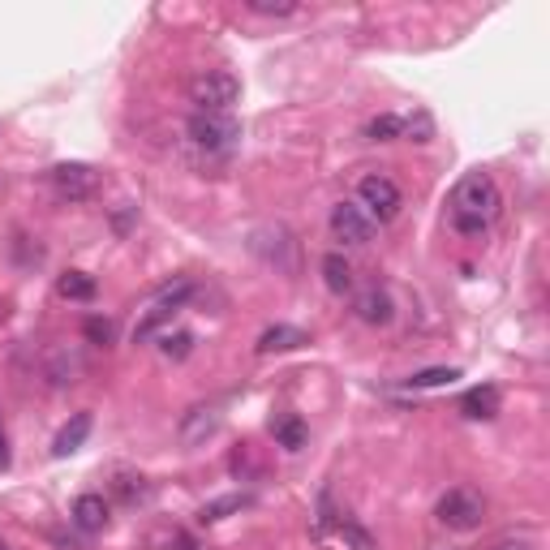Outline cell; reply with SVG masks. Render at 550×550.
<instances>
[{
	"instance_id": "obj_1",
	"label": "cell",
	"mask_w": 550,
	"mask_h": 550,
	"mask_svg": "<svg viewBox=\"0 0 550 550\" xmlns=\"http://www.w3.org/2000/svg\"><path fill=\"white\" fill-rule=\"evenodd\" d=\"M503 194L490 172H469V177L456 181L452 202H447V215H452V228L465 237H482L490 224L499 220Z\"/></svg>"
},
{
	"instance_id": "obj_2",
	"label": "cell",
	"mask_w": 550,
	"mask_h": 550,
	"mask_svg": "<svg viewBox=\"0 0 550 550\" xmlns=\"http://www.w3.org/2000/svg\"><path fill=\"white\" fill-rule=\"evenodd\" d=\"M185 134H190V142L198 151L220 155V159H228L241 147V121L233 112H194L190 125H185Z\"/></svg>"
},
{
	"instance_id": "obj_3",
	"label": "cell",
	"mask_w": 550,
	"mask_h": 550,
	"mask_svg": "<svg viewBox=\"0 0 550 550\" xmlns=\"http://www.w3.org/2000/svg\"><path fill=\"white\" fill-rule=\"evenodd\" d=\"M434 516H439V525L452 529V533H473V529H482V520H486V499L477 495L473 486H452L439 503H434Z\"/></svg>"
},
{
	"instance_id": "obj_4",
	"label": "cell",
	"mask_w": 550,
	"mask_h": 550,
	"mask_svg": "<svg viewBox=\"0 0 550 550\" xmlns=\"http://www.w3.org/2000/svg\"><path fill=\"white\" fill-rule=\"evenodd\" d=\"M357 207L370 215V220H396L400 207H404V194H400V185L387 177V172H366V177L357 181Z\"/></svg>"
},
{
	"instance_id": "obj_5",
	"label": "cell",
	"mask_w": 550,
	"mask_h": 550,
	"mask_svg": "<svg viewBox=\"0 0 550 550\" xmlns=\"http://www.w3.org/2000/svg\"><path fill=\"white\" fill-rule=\"evenodd\" d=\"M241 99V82L228 69H207V74L190 78V104L198 112H228Z\"/></svg>"
},
{
	"instance_id": "obj_6",
	"label": "cell",
	"mask_w": 550,
	"mask_h": 550,
	"mask_svg": "<svg viewBox=\"0 0 550 550\" xmlns=\"http://www.w3.org/2000/svg\"><path fill=\"white\" fill-rule=\"evenodd\" d=\"M250 250L263 258L267 267L275 271H284V275H297V241L293 233H288L284 224H267V228H258V233L250 237Z\"/></svg>"
},
{
	"instance_id": "obj_7",
	"label": "cell",
	"mask_w": 550,
	"mask_h": 550,
	"mask_svg": "<svg viewBox=\"0 0 550 550\" xmlns=\"http://www.w3.org/2000/svg\"><path fill=\"white\" fill-rule=\"evenodd\" d=\"M48 181L61 202H86L99 194V172L91 164H56L48 172Z\"/></svg>"
},
{
	"instance_id": "obj_8",
	"label": "cell",
	"mask_w": 550,
	"mask_h": 550,
	"mask_svg": "<svg viewBox=\"0 0 550 550\" xmlns=\"http://www.w3.org/2000/svg\"><path fill=\"white\" fill-rule=\"evenodd\" d=\"M190 297H194V284H190V280L177 284V288H168V293L159 297L155 306L138 318V327H134V344H147V340H155V336H159V327L172 323V314H177V310H181Z\"/></svg>"
},
{
	"instance_id": "obj_9",
	"label": "cell",
	"mask_w": 550,
	"mask_h": 550,
	"mask_svg": "<svg viewBox=\"0 0 550 550\" xmlns=\"http://www.w3.org/2000/svg\"><path fill=\"white\" fill-rule=\"evenodd\" d=\"M327 224H331V237L344 241V245H370V237H374V220L357 207V202H336Z\"/></svg>"
},
{
	"instance_id": "obj_10",
	"label": "cell",
	"mask_w": 550,
	"mask_h": 550,
	"mask_svg": "<svg viewBox=\"0 0 550 550\" xmlns=\"http://www.w3.org/2000/svg\"><path fill=\"white\" fill-rule=\"evenodd\" d=\"M353 314L361 318V323H370V327H387L396 318V306H392V297H387V288L370 284V288H361V293L353 297Z\"/></svg>"
},
{
	"instance_id": "obj_11",
	"label": "cell",
	"mask_w": 550,
	"mask_h": 550,
	"mask_svg": "<svg viewBox=\"0 0 550 550\" xmlns=\"http://www.w3.org/2000/svg\"><path fill=\"white\" fill-rule=\"evenodd\" d=\"M499 387L495 383H482V387H473V392H465V400H460V413L469 417V422H490V417H499Z\"/></svg>"
},
{
	"instance_id": "obj_12",
	"label": "cell",
	"mask_w": 550,
	"mask_h": 550,
	"mask_svg": "<svg viewBox=\"0 0 550 550\" xmlns=\"http://www.w3.org/2000/svg\"><path fill=\"white\" fill-rule=\"evenodd\" d=\"M301 344H310L306 331H301V327H288V323H275V327H267L263 336H258L254 349L263 353V357H271V353H293V349H301Z\"/></svg>"
},
{
	"instance_id": "obj_13",
	"label": "cell",
	"mask_w": 550,
	"mask_h": 550,
	"mask_svg": "<svg viewBox=\"0 0 550 550\" xmlns=\"http://www.w3.org/2000/svg\"><path fill=\"white\" fill-rule=\"evenodd\" d=\"M108 520H112V512H108V499L104 495H82L74 503V525L82 533H104Z\"/></svg>"
},
{
	"instance_id": "obj_14",
	"label": "cell",
	"mask_w": 550,
	"mask_h": 550,
	"mask_svg": "<svg viewBox=\"0 0 550 550\" xmlns=\"http://www.w3.org/2000/svg\"><path fill=\"white\" fill-rule=\"evenodd\" d=\"M86 434H91V413H74V417H69V422L61 426V434L52 439V456H56V460L74 456L78 447L86 443Z\"/></svg>"
},
{
	"instance_id": "obj_15",
	"label": "cell",
	"mask_w": 550,
	"mask_h": 550,
	"mask_svg": "<svg viewBox=\"0 0 550 550\" xmlns=\"http://www.w3.org/2000/svg\"><path fill=\"white\" fill-rule=\"evenodd\" d=\"M215 430H220V413H215V409H202V404H198V409L185 413V422H181V439L194 447V443H202V439H211Z\"/></svg>"
},
{
	"instance_id": "obj_16",
	"label": "cell",
	"mask_w": 550,
	"mask_h": 550,
	"mask_svg": "<svg viewBox=\"0 0 550 550\" xmlns=\"http://www.w3.org/2000/svg\"><path fill=\"white\" fill-rule=\"evenodd\" d=\"M323 284H327L336 297L353 293V263H349V258H344L340 250H331V254L323 258Z\"/></svg>"
},
{
	"instance_id": "obj_17",
	"label": "cell",
	"mask_w": 550,
	"mask_h": 550,
	"mask_svg": "<svg viewBox=\"0 0 550 550\" xmlns=\"http://www.w3.org/2000/svg\"><path fill=\"white\" fill-rule=\"evenodd\" d=\"M271 434H275V443H280V447H288V452H301L306 439H310V430H306V422H301L297 413H280V417H275Z\"/></svg>"
},
{
	"instance_id": "obj_18",
	"label": "cell",
	"mask_w": 550,
	"mask_h": 550,
	"mask_svg": "<svg viewBox=\"0 0 550 550\" xmlns=\"http://www.w3.org/2000/svg\"><path fill=\"white\" fill-rule=\"evenodd\" d=\"M95 293H99V284L86 271H65L56 280V297H65V301H95Z\"/></svg>"
},
{
	"instance_id": "obj_19",
	"label": "cell",
	"mask_w": 550,
	"mask_h": 550,
	"mask_svg": "<svg viewBox=\"0 0 550 550\" xmlns=\"http://www.w3.org/2000/svg\"><path fill=\"white\" fill-rule=\"evenodd\" d=\"M82 357L78 353H69V349H56L52 353V366H48V379L56 387H65V383H78V374H82Z\"/></svg>"
},
{
	"instance_id": "obj_20",
	"label": "cell",
	"mask_w": 550,
	"mask_h": 550,
	"mask_svg": "<svg viewBox=\"0 0 550 550\" xmlns=\"http://www.w3.org/2000/svg\"><path fill=\"white\" fill-rule=\"evenodd\" d=\"M460 379L456 366H434V370H417L404 379V387H413V392H426V387H452Z\"/></svg>"
},
{
	"instance_id": "obj_21",
	"label": "cell",
	"mask_w": 550,
	"mask_h": 550,
	"mask_svg": "<svg viewBox=\"0 0 550 550\" xmlns=\"http://www.w3.org/2000/svg\"><path fill=\"white\" fill-rule=\"evenodd\" d=\"M245 503H250L245 495H228V499H215V503H207V508L198 512V520H202V525H220V520H224L228 512H241Z\"/></svg>"
},
{
	"instance_id": "obj_22",
	"label": "cell",
	"mask_w": 550,
	"mask_h": 550,
	"mask_svg": "<svg viewBox=\"0 0 550 550\" xmlns=\"http://www.w3.org/2000/svg\"><path fill=\"white\" fill-rule=\"evenodd\" d=\"M400 138H409V142H430L434 138V121H430V112H413V117H400Z\"/></svg>"
},
{
	"instance_id": "obj_23",
	"label": "cell",
	"mask_w": 550,
	"mask_h": 550,
	"mask_svg": "<svg viewBox=\"0 0 550 550\" xmlns=\"http://www.w3.org/2000/svg\"><path fill=\"white\" fill-rule=\"evenodd\" d=\"M112 490L125 499V503H142L151 495V486H147V477H134V473H121L117 482H112Z\"/></svg>"
},
{
	"instance_id": "obj_24",
	"label": "cell",
	"mask_w": 550,
	"mask_h": 550,
	"mask_svg": "<svg viewBox=\"0 0 550 550\" xmlns=\"http://www.w3.org/2000/svg\"><path fill=\"white\" fill-rule=\"evenodd\" d=\"M400 117H392V112H383V117H374L370 125H366V138L370 142H396L400 138Z\"/></svg>"
},
{
	"instance_id": "obj_25",
	"label": "cell",
	"mask_w": 550,
	"mask_h": 550,
	"mask_svg": "<svg viewBox=\"0 0 550 550\" xmlns=\"http://www.w3.org/2000/svg\"><path fill=\"white\" fill-rule=\"evenodd\" d=\"M159 353H164L168 361H185V357L194 353V336H190V331H177V336H164V340H159Z\"/></svg>"
},
{
	"instance_id": "obj_26",
	"label": "cell",
	"mask_w": 550,
	"mask_h": 550,
	"mask_svg": "<svg viewBox=\"0 0 550 550\" xmlns=\"http://www.w3.org/2000/svg\"><path fill=\"white\" fill-rule=\"evenodd\" d=\"M245 9L258 13V18H293L297 13L293 0H245Z\"/></svg>"
},
{
	"instance_id": "obj_27",
	"label": "cell",
	"mask_w": 550,
	"mask_h": 550,
	"mask_svg": "<svg viewBox=\"0 0 550 550\" xmlns=\"http://www.w3.org/2000/svg\"><path fill=\"white\" fill-rule=\"evenodd\" d=\"M340 538H344V546H349V550H379V542H374L370 533L357 525V520H340Z\"/></svg>"
},
{
	"instance_id": "obj_28",
	"label": "cell",
	"mask_w": 550,
	"mask_h": 550,
	"mask_svg": "<svg viewBox=\"0 0 550 550\" xmlns=\"http://www.w3.org/2000/svg\"><path fill=\"white\" fill-rule=\"evenodd\" d=\"M86 340H91V344H104V349H108V344H112V323H108V318H86Z\"/></svg>"
},
{
	"instance_id": "obj_29",
	"label": "cell",
	"mask_w": 550,
	"mask_h": 550,
	"mask_svg": "<svg viewBox=\"0 0 550 550\" xmlns=\"http://www.w3.org/2000/svg\"><path fill=\"white\" fill-rule=\"evenodd\" d=\"M495 550H533V542H525V538H508V542H499Z\"/></svg>"
},
{
	"instance_id": "obj_30",
	"label": "cell",
	"mask_w": 550,
	"mask_h": 550,
	"mask_svg": "<svg viewBox=\"0 0 550 550\" xmlns=\"http://www.w3.org/2000/svg\"><path fill=\"white\" fill-rule=\"evenodd\" d=\"M0 469H9V439H5V422H0Z\"/></svg>"
},
{
	"instance_id": "obj_31",
	"label": "cell",
	"mask_w": 550,
	"mask_h": 550,
	"mask_svg": "<svg viewBox=\"0 0 550 550\" xmlns=\"http://www.w3.org/2000/svg\"><path fill=\"white\" fill-rule=\"evenodd\" d=\"M177 550H198V546H194L190 538H177Z\"/></svg>"
},
{
	"instance_id": "obj_32",
	"label": "cell",
	"mask_w": 550,
	"mask_h": 550,
	"mask_svg": "<svg viewBox=\"0 0 550 550\" xmlns=\"http://www.w3.org/2000/svg\"><path fill=\"white\" fill-rule=\"evenodd\" d=\"M0 550H9V542H5V538H0Z\"/></svg>"
}]
</instances>
